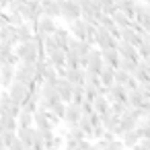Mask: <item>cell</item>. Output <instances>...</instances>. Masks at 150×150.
Returning a JSON list of instances; mask_svg holds the SVG:
<instances>
[{
    "mask_svg": "<svg viewBox=\"0 0 150 150\" xmlns=\"http://www.w3.org/2000/svg\"><path fill=\"white\" fill-rule=\"evenodd\" d=\"M68 27H70L72 37L82 39V41H86L88 45H95V27H93V25H88V23L82 21V19H76V21H72Z\"/></svg>",
    "mask_w": 150,
    "mask_h": 150,
    "instance_id": "obj_1",
    "label": "cell"
},
{
    "mask_svg": "<svg viewBox=\"0 0 150 150\" xmlns=\"http://www.w3.org/2000/svg\"><path fill=\"white\" fill-rule=\"evenodd\" d=\"M15 80L21 84H31V82H41V76L35 70V64H21L15 68Z\"/></svg>",
    "mask_w": 150,
    "mask_h": 150,
    "instance_id": "obj_2",
    "label": "cell"
},
{
    "mask_svg": "<svg viewBox=\"0 0 150 150\" xmlns=\"http://www.w3.org/2000/svg\"><path fill=\"white\" fill-rule=\"evenodd\" d=\"M13 54L19 58L21 64H35V60H37V45H35L33 39L27 41V43H17Z\"/></svg>",
    "mask_w": 150,
    "mask_h": 150,
    "instance_id": "obj_3",
    "label": "cell"
},
{
    "mask_svg": "<svg viewBox=\"0 0 150 150\" xmlns=\"http://www.w3.org/2000/svg\"><path fill=\"white\" fill-rule=\"evenodd\" d=\"M58 2H60V19H64L68 25L80 19V8L76 0H58Z\"/></svg>",
    "mask_w": 150,
    "mask_h": 150,
    "instance_id": "obj_4",
    "label": "cell"
},
{
    "mask_svg": "<svg viewBox=\"0 0 150 150\" xmlns=\"http://www.w3.org/2000/svg\"><path fill=\"white\" fill-rule=\"evenodd\" d=\"M115 41L117 39L111 37L105 27H101V25L95 27V45H99V50H111V47H115Z\"/></svg>",
    "mask_w": 150,
    "mask_h": 150,
    "instance_id": "obj_5",
    "label": "cell"
},
{
    "mask_svg": "<svg viewBox=\"0 0 150 150\" xmlns=\"http://www.w3.org/2000/svg\"><path fill=\"white\" fill-rule=\"evenodd\" d=\"M8 99L15 103V105H21L27 97H29V88H27V84H21V82H17V80H13L11 84H8Z\"/></svg>",
    "mask_w": 150,
    "mask_h": 150,
    "instance_id": "obj_6",
    "label": "cell"
},
{
    "mask_svg": "<svg viewBox=\"0 0 150 150\" xmlns=\"http://www.w3.org/2000/svg\"><path fill=\"white\" fill-rule=\"evenodd\" d=\"M103 66V60H101V52L97 47H91L88 54H86V66L82 70H88V72H99V68Z\"/></svg>",
    "mask_w": 150,
    "mask_h": 150,
    "instance_id": "obj_7",
    "label": "cell"
},
{
    "mask_svg": "<svg viewBox=\"0 0 150 150\" xmlns=\"http://www.w3.org/2000/svg\"><path fill=\"white\" fill-rule=\"evenodd\" d=\"M115 50H117L119 58H125V60H140L136 47H134L132 43L123 41V39H117V41H115Z\"/></svg>",
    "mask_w": 150,
    "mask_h": 150,
    "instance_id": "obj_8",
    "label": "cell"
},
{
    "mask_svg": "<svg viewBox=\"0 0 150 150\" xmlns=\"http://www.w3.org/2000/svg\"><path fill=\"white\" fill-rule=\"evenodd\" d=\"M80 115H82L80 105H76V103H68V105H66V111H64L62 121H66V123H68V127H72V125H76V123H78Z\"/></svg>",
    "mask_w": 150,
    "mask_h": 150,
    "instance_id": "obj_9",
    "label": "cell"
},
{
    "mask_svg": "<svg viewBox=\"0 0 150 150\" xmlns=\"http://www.w3.org/2000/svg\"><path fill=\"white\" fill-rule=\"evenodd\" d=\"M56 93L62 103H70L72 99V84L66 78H56Z\"/></svg>",
    "mask_w": 150,
    "mask_h": 150,
    "instance_id": "obj_10",
    "label": "cell"
},
{
    "mask_svg": "<svg viewBox=\"0 0 150 150\" xmlns=\"http://www.w3.org/2000/svg\"><path fill=\"white\" fill-rule=\"evenodd\" d=\"M56 27H58V23H56V19H50V17H39L37 19V29H35V33H41V35H52L54 31H56Z\"/></svg>",
    "mask_w": 150,
    "mask_h": 150,
    "instance_id": "obj_11",
    "label": "cell"
},
{
    "mask_svg": "<svg viewBox=\"0 0 150 150\" xmlns=\"http://www.w3.org/2000/svg\"><path fill=\"white\" fill-rule=\"evenodd\" d=\"M41 15L50 17V19H58L60 17V2L58 0H41Z\"/></svg>",
    "mask_w": 150,
    "mask_h": 150,
    "instance_id": "obj_12",
    "label": "cell"
},
{
    "mask_svg": "<svg viewBox=\"0 0 150 150\" xmlns=\"http://www.w3.org/2000/svg\"><path fill=\"white\" fill-rule=\"evenodd\" d=\"M15 134H17V138H19V142L25 146V148H29L31 144H33V136H35V127L33 125H29V127H21V125H17V129H15Z\"/></svg>",
    "mask_w": 150,
    "mask_h": 150,
    "instance_id": "obj_13",
    "label": "cell"
},
{
    "mask_svg": "<svg viewBox=\"0 0 150 150\" xmlns=\"http://www.w3.org/2000/svg\"><path fill=\"white\" fill-rule=\"evenodd\" d=\"M119 39H123V41L132 43L134 47H138V45L142 43V35H140V33H136V29H134V27L119 29Z\"/></svg>",
    "mask_w": 150,
    "mask_h": 150,
    "instance_id": "obj_14",
    "label": "cell"
},
{
    "mask_svg": "<svg viewBox=\"0 0 150 150\" xmlns=\"http://www.w3.org/2000/svg\"><path fill=\"white\" fill-rule=\"evenodd\" d=\"M97 76H99V82H101L103 86H111V84H113V76H115V68L109 66V64H103V66L99 68Z\"/></svg>",
    "mask_w": 150,
    "mask_h": 150,
    "instance_id": "obj_15",
    "label": "cell"
},
{
    "mask_svg": "<svg viewBox=\"0 0 150 150\" xmlns=\"http://www.w3.org/2000/svg\"><path fill=\"white\" fill-rule=\"evenodd\" d=\"M15 80V66L11 64H2L0 66V86L8 88V84Z\"/></svg>",
    "mask_w": 150,
    "mask_h": 150,
    "instance_id": "obj_16",
    "label": "cell"
},
{
    "mask_svg": "<svg viewBox=\"0 0 150 150\" xmlns=\"http://www.w3.org/2000/svg\"><path fill=\"white\" fill-rule=\"evenodd\" d=\"M52 37L56 39V43H58V47L62 50V52H66V45H68V39H70V31L66 29V27H56V31L52 33Z\"/></svg>",
    "mask_w": 150,
    "mask_h": 150,
    "instance_id": "obj_17",
    "label": "cell"
},
{
    "mask_svg": "<svg viewBox=\"0 0 150 150\" xmlns=\"http://www.w3.org/2000/svg\"><path fill=\"white\" fill-rule=\"evenodd\" d=\"M0 43H6V45H17V37H15V27L13 25H4L0 27Z\"/></svg>",
    "mask_w": 150,
    "mask_h": 150,
    "instance_id": "obj_18",
    "label": "cell"
},
{
    "mask_svg": "<svg viewBox=\"0 0 150 150\" xmlns=\"http://www.w3.org/2000/svg\"><path fill=\"white\" fill-rule=\"evenodd\" d=\"M15 37H17V43H27L33 39V31L29 29L27 23H23V25L15 27Z\"/></svg>",
    "mask_w": 150,
    "mask_h": 150,
    "instance_id": "obj_19",
    "label": "cell"
},
{
    "mask_svg": "<svg viewBox=\"0 0 150 150\" xmlns=\"http://www.w3.org/2000/svg\"><path fill=\"white\" fill-rule=\"evenodd\" d=\"M142 101H146V97L142 95L140 86H136L134 91H127V97H125V105L127 107H140Z\"/></svg>",
    "mask_w": 150,
    "mask_h": 150,
    "instance_id": "obj_20",
    "label": "cell"
},
{
    "mask_svg": "<svg viewBox=\"0 0 150 150\" xmlns=\"http://www.w3.org/2000/svg\"><path fill=\"white\" fill-rule=\"evenodd\" d=\"M33 123H35V129H54L47 121V111H39L35 109L33 111Z\"/></svg>",
    "mask_w": 150,
    "mask_h": 150,
    "instance_id": "obj_21",
    "label": "cell"
},
{
    "mask_svg": "<svg viewBox=\"0 0 150 150\" xmlns=\"http://www.w3.org/2000/svg\"><path fill=\"white\" fill-rule=\"evenodd\" d=\"M99 52H101V60H103V64H109V66L117 68V64H119V54H117L115 47H111V50H99Z\"/></svg>",
    "mask_w": 150,
    "mask_h": 150,
    "instance_id": "obj_22",
    "label": "cell"
},
{
    "mask_svg": "<svg viewBox=\"0 0 150 150\" xmlns=\"http://www.w3.org/2000/svg\"><path fill=\"white\" fill-rule=\"evenodd\" d=\"M91 103H93V111H95V113H99V115H103V113H111V111H109V101H107V97L97 95Z\"/></svg>",
    "mask_w": 150,
    "mask_h": 150,
    "instance_id": "obj_23",
    "label": "cell"
},
{
    "mask_svg": "<svg viewBox=\"0 0 150 150\" xmlns=\"http://www.w3.org/2000/svg\"><path fill=\"white\" fill-rule=\"evenodd\" d=\"M111 21H113V25L117 27V29H125V27H132V19L127 17V15H123L121 11H115L113 15H111Z\"/></svg>",
    "mask_w": 150,
    "mask_h": 150,
    "instance_id": "obj_24",
    "label": "cell"
},
{
    "mask_svg": "<svg viewBox=\"0 0 150 150\" xmlns=\"http://www.w3.org/2000/svg\"><path fill=\"white\" fill-rule=\"evenodd\" d=\"M64 78L72 84V86H76V84H84V76H82V68H76V70H68L66 68V74H64Z\"/></svg>",
    "mask_w": 150,
    "mask_h": 150,
    "instance_id": "obj_25",
    "label": "cell"
},
{
    "mask_svg": "<svg viewBox=\"0 0 150 150\" xmlns=\"http://www.w3.org/2000/svg\"><path fill=\"white\" fill-rule=\"evenodd\" d=\"M47 60H50V64L58 70V68H66L64 66V60H66V56H64V52L62 50H54L52 54H47Z\"/></svg>",
    "mask_w": 150,
    "mask_h": 150,
    "instance_id": "obj_26",
    "label": "cell"
},
{
    "mask_svg": "<svg viewBox=\"0 0 150 150\" xmlns=\"http://www.w3.org/2000/svg\"><path fill=\"white\" fill-rule=\"evenodd\" d=\"M138 142H140V136H138L136 127H134L132 132H125V134H121V144H123V148H134Z\"/></svg>",
    "mask_w": 150,
    "mask_h": 150,
    "instance_id": "obj_27",
    "label": "cell"
},
{
    "mask_svg": "<svg viewBox=\"0 0 150 150\" xmlns=\"http://www.w3.org/2000/svg\"><path fill=\"white\" fill-rule=\"evenodd\" d=\"M17 125H21V127H29V125H33V113L19 111V115H17Z\"/></svg>",
    "mask_w": 150,
    "mask_h": 150,
    "instance_id": "obj_28",
    "label": "cell"
},
{
    "mask_svg": "<svg viewBox=\"0 0 150 150\" xmlns=\"http://www.w3.org/2000/svg\"><path fill=\"white\" fill-rule=\"evenodd\" d=\"M54 50H60L58 43H56V39H54L52 35H45V37H43V52H45V56L52 54Z\"/></svg>",
    "mask_w": 150,
    "mask_h": 150,
    "instance_id": "obj_29",
    "label": "cell"
},
{
    "mask_svg": "<svg viewBox=\"0 0 150 150\" xmlns=\"http://www.w3.org/2000/svg\"><path fill=\"white\" fill-rule=\"evenodd\" d=\"M64 111H66V103H62V101H58V103H54V105L50 107V113H54L60 121H62V117H64Z\"/></svg>",
    "mask_w": 150,
    "mask_h": 150,
    "instance_id": "obj_30",
    "label": "cell"
},
{
    "mask_svg": "<svg viewBox=\"0 0 150 150\" xmlns=\"http://www.w3.org/2000/svg\"><path fill=\"white\" fill-rule=\"evenodd\" d=\"M82 76H84V84H91V86H99V76L95 72H88V70H82Z\"/></svg>",
    "mask_w": 150,
    "mask_h": 150,
    "instance_id": "obj_31",
    "label": "cell"
},
{
    "mask_svg": "<svg viewBox=\"0 0 150 150\" xmlns=\"http://www.w3.org/2000/svg\"><path fill=\"white\" fill-rule=\"evenodd\" d=\"M84 88V101H93L99 93H97V86H91V84H82Z\"/></svg>",
    "mask_w": 150,
    "mask_h": 150,
    "instance_id": "obj_32",
    "label": "cell"
},
{
    "mask_svg": "<svg viewBox=\"0 0 150 150\" xmlns=\"http://www.w3.org/2000/svg\"><path fill=\"white\" fill-rule=\"evenodd\" d=\"M6 15H8V25H13V27H19V25L25 23L23 17H21L19 13H6Z\"/></svg>",
    "mask_w": 150,
    "mask_h": 150,
    "instance_id": "obj_33",
    "label": "cell"
},
{
    "mask_svg": "<svg viewBox=\"0 0 150 150\" xmlns=\"http://www.w3.org/2000/svg\"><path fill=\"white\" fill-rule=\"evenodd\" d=\"M105 150H125L123 148V144H121V140H111V142H107V146H105Z\"/></svg>",
    "mask_w": 150,
    "mask_h": 150,
    "instance_id": "obj_34",
    "label": "cell"
},
{
    "mask_svg": "<svg viewBox=\"0 0 150 150\" xmlns=\"http://www.w3.org/2000/svg\"><path fill=\"white\" fill-rule=\"evenodd\" d=\"M80 111H82V115H91L93 113V103L91 101H82L80 103Z\"/></svg>",
    "mask_w": 150,
    "mask_h": 150,
    "instance_id": "obj_35",
    "label": "cell"
},
{
    "mask_svg": "<svg viewBox=\"0 0 150 150\" xmlns=\"http://www.w3.org/2000/svg\"><path fill=\"white\" fill-rule=\"evenodd\" d=\"M6 150H25V146L19 142V138H15V140L8 144V148H6Z\"/></svg>",
    "mask_w": 150,
    "mask_h": 150,
    "instance_id": "obj_36",
    "label": "cell"
},
{
    "mask_svg": "<svg viewBox=\"0 0 150 150\" xmlns=\"http://www.w3.org/2000/svg\"><path fill=\"white\" fill-rule=\"evenodd\" d=\"M4 25H8V15L4 8H0V27H4Z\"/></svg>",
    "mask_w": 150,
    "mask_h": 150,
    "instance_id": "obj_37",
    "label": "cell"
},
{
    "mask_svg": "<svg viewBox=\"0 0 150 150\" xmlns=\"http://www.w3.org/2000/svg\"><path fill=\"white\" fill-rule=\"evenodd\" d=\"M136 86H138V82H136V80H134V76L129 74V78H127V82H125V91H134Z\"/></svg>",
    "mask_w": 150,
    "mask_h": 150,
    "instance_id": "obj_38",
    "label": "cell"
},
{
    "mask_svg": "<svg viewBox=\"0 0 150 150\" xmlns=\"http://www.w3.org/2000/svg\"><path fill=\"white\" fill-rule=\"evenodd\" d=\"M101 138H103V140H107V142H111V140H115V138H117V136H115V134H113V132H107V129H105V132H103V136H101Z\"/></svg>",
    "mask_w": 150,
    "mask_h": 150,
    "instance_id": "obj_39",
    "label": "cell"
},
{
    "mask_svg": "<svg viewBox=\"0 0 150 150\" xmlns=\"http://www.w3.org/2000/svg\"><path fill=\"white\" fill-rule=\"evenodd\" d=\"M6 4H8V0H0V8H6Z\"/></svg>",
    "mask_w": 150,
    "mask_h": 150,
    "instance_id": "obj_40",
    "label": "cell"
},
{
    "mask_svg": "<svg viewBox=\"0 0 150 150\" xmlns=\"http://www.w3.org/2000/svg\"><path fill=\"white\" fill-rule=\"evenodd\" d=\"M0 150H6V146H4V142L0 140Z\"/></svg>",
    "mask_w": 150,
    "mask_h": 150,
    "instance_id": "obj_41",
    "label": "cell"
}]
</instances>
